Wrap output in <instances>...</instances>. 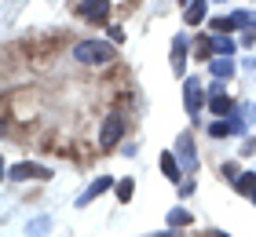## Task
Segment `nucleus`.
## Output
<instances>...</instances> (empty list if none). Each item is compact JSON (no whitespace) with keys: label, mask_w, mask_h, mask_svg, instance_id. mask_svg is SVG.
<instances>
[{"label":"nucleus","mask_w":256,"mask_h":237,"mask_svg":"<svg viewBox=\"0 0 256 237\" xmlns=\"http://www.w3.org/2000/svg\"><path fill=\"white\" fill-rule=\"evenodd\" d=\"M208 110L220 113V117H227V113H234V99H230L227 91H220V84H212V95H208Z\"/></svg>","instance_id":"6"},{"label":"nucleus","mask_w":256,"mask_h":237,"mask_svg":"<svg viewBox=\"0 0 256 237\" xmlns=\"http://www.w3.org/2000/svg\"><path fill=\"white\" fill-rule=\"evenodd\" d=\"M194 51H198V58L212 62V51H216V47H212V40H198V44H194Z\"/></svg>","instance_id":"17"},{"label":"nucleus","mask_w":256,"mask_h":237,"mask_svg":"<svg viewBox=\"0 0 256 237\" xmlns=\"http://www.w3.org/2000/svg\"><path fill=\"white\" fill-rule=\"evenodd\" d=\"M252 201H256V197H252Z\"/></svg>","instance_id":"19"},{"label":"nucleus","mask_w":256,"mask_h":237,"mask_svg":"<svg viewBox=\"0 0 256 237\" xmlns=\"http://www.w3.org/2000/svg\"><path fill=\"white\" fill-rule=\"evenodd\" d=\"M212 29L216 33H230V29H238V26H234V18H212Z\"/></svg>","instance_id":"18"},{"label":"nucleus","mask_w":256,"mask_h":237,"mask_svg":"<svg viewBox=\"0 0 256 237\" xmlns=\"http://www.w3.org/2000/svg\"><path fill=\"white\" fill-rule=\"evenodd\" d=\"M124 135V117L121 113H110L106 121H102V132H99V146L102 150H114L118 146V139Z\"/></svg>","instance_id":"3"},{"label":"nucleus","mask_w":256,"mask_h":237,"mask_svg":"<svg viewBox=\"0 0 256 237\" xmlns=\"http://www.w3.org/2000/svg\"><path fill=\"white\" fill-rule=\"evenodd\" d=\"M77 11H80V18H84V22H106L110 0H80Z\"/></svg>","instance_id":"4"},{"label":"nucleus","mask_w":256,"mask_h":237,"mask_svg":"<svg viewBox=\"0 0 256 237\" xmlns=\"http://www.w3.org/2000/svg\"><path fill=\"white\" fill-rule=\"evenodd\" d=\"M208 73H212L216 80L234 77V58H230V55H220V58H212V62H208Z\"/></svg>","instance_id":"7"},{"label":"nucleus","mask_w":256,"mask_h":237,"mask_svg":"<svg viewBox=\"0 0 256 237\" xmlns=\"http://www.w3.org/2000/svg\"><path fill=\"white\" fill-rule=\"evenodd\" d=\"M11 179H52V172L44 168V164H30V161H22V164H11Z\"/></svg>","instance_id":"5"},{"label":"nucleus","mask_w":256,"mask_h":237,"mask_svg":"<svg viewBox=\"0 0 256 237\" xmlns=\"http://www.w3.org/2000/svg\"><path fill=\"white\" fill-rule=\"evenodd\" d=\"M161 172H165V179H168V183H180V175H183V172H180V161L172 157L168 150L161 153Z\"/></svg>","instance_id":"10"},{"label":"nucleus","mask_w":256,"mask_h":237,"mask_svg":"<svg viewBox=\"0 0 256 237\" xmlns=\"http://www.w3.org/2000/svg\"><path fill=\"white\" fill-rule=\"evenodd\" d=\"M110 186H114V179H110V175H102V179H96V183H92V186L84 190V194H80V201H77V205H92V201H96L99 194H106Z\"/></svg>","instance_id":"8"},{"label":"nucleus","mask_w":256,"mask_h":237,"mask_svg":"<svg viewBox=\"0 0 256 237\" xmlns=\"http://www.w3.org/2000/svg\"><path fill=\"white\" fill-rule=\"evenodd\" d=\"M168 223H172V227H190V212L172 208V212H168Z\"/></svg>","instance_id":"16"},{"label":"nucleus","mask_w":256,"mask_h":237,"mask_svg":"<svg viewBox=\"0 0 256 237\" xmlns=\"http://www.w3.org/2000/svg\"><path fill=\"white\" fill-rule=\"evenodd\" d=\"M180 161H183V164H187V168L194 172L198 157H194V142H190V135H180Z\"/></svg>","instance_id":"13"},{"label":"nucleus","mask_w":256,"mask_h":237,"mask_svg":"<svg viewBox=\"0 0 256 237\" xmlns=\"http://www.w3.org/2000/svg\"><path fill=\"white\" fill-rule=\"evenodd\" d=\"M234 190H238V194H246V197H256V172H242L234 179Z\"/></svg>","instance_id":"12"},{"label":"nucleus","mask_w":256,"mask_h":237,"mask_svg":"<svg viewBox=\"0 0 256 237\" xmlns=\"http://www.w3.org/2000/svg\"><path fill=\"white\" fill-rule=\"evenodd\" d=\"M74 58L80 66H106V62H114V47L106 40H80L74 47Z\"/></svg>","instance_id":"1"},{"label":"nucleus","mask_w":256,"mask_h":237,"mask_svg":"<svg viewBox=\"0 0 256 237\" xmlns=\"http://www.w3.org/2000/svg\"><path fill=\"white\" fill-rule=\"evenodd\" d=\"M212 47H216V55H234V40H230L227 33H216Z\"/></svg>","instance_id":"14"},{"label":"nucleus","mask_w":256,"mask_h":237,"mask_svg":"<svg viewBox=\"0 0 256 237\" xmlns=\"http://www.w3.org/2000/svg\"><path fill=\"white\" fill-rule=\"evenodd\" d=\"M205 11H208V0H190V4H187V11H183L187 26H198V22L205 18Z\"/></svg>","instance_id":"9"},{"label":"nucleus","mask_w":256,"mask_h":237,"mask_svg":"<svg viewBox=\"0 0 256 237\" xmlns=\"http://www.w3.org/2000/svg\"><path fill=\"white\" fill-rule=\"evenodd\" d=\"M132 194H136V183H132V179H121V183H118V201H121V205H128Z\"/></svg>","instance_id":"15"},{"label":"nucleus","mask_w":256,"mask_h":237,"mask_svg":"<svg viewBox=\"0 0 256 237\" xmlns=\"http://www.w3.org/2000/svg\"><path fill=\"white\" fill-rule=\"evenodd\" d=\"M183 102H187V113L194 121H202V106H208V99H205V88H202L198 77H190L187 84H183Z\"/></svg>","instance_id":"2"},{"label":"nucleus","mask_w":256,"mask_h":237,"mask_svg":"<svg viewBox=\"0 0 256 237\" xmlns=\"http://www.w3.org/2000/svg\"><path fill=\"white\" fill-rule=\"evenodd\" d=\"M183 62H187V40L176 37V40H172V69L183 73Z\"/></svg>","instance_id":"11"}]
</instances>
